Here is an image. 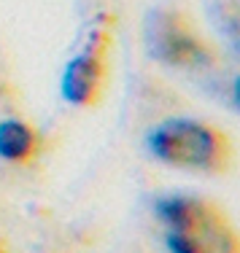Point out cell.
Listing matches in <instances>:
<instances>
[{"label": "cell", "instance_id": "2", "mask_svg": "<svg viewBox=\"0 0 240 253\" xmlns=\"http://www.w3.org/2000/svg\"><path fill=\"white\" fill-rule=\"evenodd\" d=\"M167 253H240V232L224 205L202 194H165L154 202Z\"/></svg>", "mask_w": 240, "mask_h": 253}, {"label": "cell", "instance_id": "1", "mask_svg": "<svg viewBox=\"0 0 240 253\" xmlns=\"http://www.w3.org/2000/svg\"><path fill=\"white\" fill-rule=\"evenodd\" d=\"M151 159L197 175H230L235 170V140L224 126L200 116H167L146 132Z\"/></svg>", "mask_w": 240, "mask_h": 253}, {"label": "cell", "instance_id": "3", "mask_svg": "<svg viewBox=\"0 0 240 253\" xmlns=\"http://www.w3.org/2000/svg\"><path fill=\"white\" fill-rule=\"evenodd\" d=\"M143 43L154 62L162 68L200 73L219 65V49L181 5H157L143 22Z\"/></svg>", "mask_w": 240, "mask_h": 253}, {"label": "cell", "instance_id": "4", "mask_svg": "<svg viewBox=\"0 0 240 253\" xmlns=\"http://www.w3.org/2000/svg\"><path fill=\"white\" fill-rule=\"evenodd\" d=\"M113 78V25L108 16L95 19L81 49L65 62L59 92L73 108H97Z\"/></svg>", "mask_w": 240, "mask_h": 253}, {"label": "cell", "instance_id": "5", "mask_svg": "<svg viewBox=\"0 0 240 253\" xmlns=\"http://www.w3.org/2000/svg\"><path fill=\"white\" fill-rule=\"evenodd\" d=\"M44 135L27 119H3L0 122V159L19 167H30L44 154Z\"/></svg>", "mask_w": 240, "mask_h": 253}]
</instances>
